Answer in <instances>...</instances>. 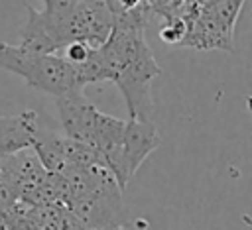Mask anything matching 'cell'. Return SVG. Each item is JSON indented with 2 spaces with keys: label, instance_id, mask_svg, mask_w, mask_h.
Returning <instances> with one entry per match:
<instances>
[{
  "label": "cell",
  "instance_id": "obj_1",
  "mask_svg": "<svg viewBox=\"0 0 252 230\" xmlns=\"http://www.w3.org/2000/svg\"><path fill=\"white\" fill-rule=\"evenodd\" d=\"M0 67L22 77L28 86L55 98L85 88L77 67L65 57L30 51L20 43H0Z\"/></svg>",
  "mask_w": 252,
  "mask_h": 230
},
{
  "label": "cell",
  "instance_id": "obj_2",
  "mask_svg": "<svg viewBox=\"0 0 252 230\" xmlns=\"http://www.w3.org/2000/svg\"><path fill=\"white\" fill-rule=\"evenodd\" d=\"M159 73H161V69H159L158 61L154 59L150 45L146 43V35L142 33L134 41V45L128 53V59L124 61V65L120 67L118 75L112 81L126 100L130 118L152 120V112H154L152 81Z\"/></svg>",
  "mask_w": 252,
  "mask_h": 230
},
{
  "label": "cell",
  "instance_id": "obj_3",
  "mask_svg": "<svg viewBox=\"0 0 252 230\" xmlns=\"http://www.w3.org/2000/svg\"><path fill=\"white\" fill-rule=\"evenodd\" d=\"M55 106H57V114H59L65 136L93 147L96 126L102 112L85 96L83 88L73 90L61 98H55Z\"/></svg>",
  "mask_w": 252,
  "mask_h": 230
},
{
  "label": "cell",
  "instance_id": "obj_4",
  "mask_svg": "<svg viewBox=\"0 0 252 230\" xmlns=\"http://www.w3.org/2000/svg\"><path fill=\"white\" fill-rule=\"evenodd\" d=\"M161 144L158 128L154 120H126V136H124V151H122V175H120V189L124 191L130 179L136 175L140 165L146 157Z\"/></svg>",
  "mask_w": 252,
  "mask_h": 230
},
{
  "label": "cell",
  "instance_id": "obj_5",
  "mask_svg": "<svg viewBox=\"0 0 252 230\" xmlns=\"http://www.w3.org/2000/svg\"><path fill=\"white\" fill-rule=\"evenodd\" d=\"M37 134V114L33 110H24L14 116H0V159L33 149Z\"/></svg>",
  "mask_w": 252,
  "mask_h": 230
},
{
  "label": "cell",
  "instance_id": "obj_6",
  "mask_svg": "<svg viewBox=\"0 0 252 230\" xmlns=\"http://www.w3.org/2000/svg\"><path fill=\"white\" fill-rule=\"evenodd\" d=\"M33 153L49 173H63L67 167V136L55 132H41L33 144Z\"/></svg>",
  "mask_w": 252,
  "mask_h": 230
},
{
  "label": "cell",
  "instance_id": "obj_7",
  "mask_svg": "<svg viewBox=\"0 0 252 230\" xmlns=\"http://www.w3.org/2000/svg\"><path fill=\"white\" fill-rule=\"evenodd\" d=\"M244 2L246 0H207L201 6L185 8V10H197L207 20H211L219 29H222L226 35L232 37L234 24H236V18H238Z\"/></svg>",
  "mask_w": 252,
  "mask_h": 230
},
{
  "label": "cell",
  "instance_id": "obj_8",
  "mask_svg": "<svg viewBox=\"0 0 252 230\" xmlns=\"http://www.w3.org/2000/svg\"><path fill=\"white\" fill-rule=\"evenodd\" d=\"M185 33H187V24H185V18L183 16L173 18V20H167L163 24V28L159 29L161 41H165V43H177V45L183 43Z\"/></svg>",
  "mask_w": 252,
  "mask_h": 230
},
{
  "label": "cell",
  "instance_id": "obj_9",
  "mask_svg": "<svg viewBox=\"0 0 252 230\" xmlns=\"http://www.w3.org/2000/svg\"><path fill=\"white\" fill-rule=\"evenodd\" d=\"M93 51H94V47L89 45L87 41H73V43H69L59 55L65 57L69 63H73V65L77 67V65H83V63L91 57Z\"/></svg>",
  "mask_w": 252,
  "mask_h": 230
},
{
  "label": "cell",
  "instance_id": "obj_10",
  "mask_svg": "<svg viewBox=\"0 0 252 230\" xmlns=\"http://www.w3.org/2000/svg\"><path fill=\"white\" fill-rule=\"evenodd\" d=\"M207 0H185V8H195V6H201Z\"/></svg>",
  "mask_w": 252,
  "mask_h": 230
},
{
  "label": "cell",
  "instance_id": "obj_11",
  "mask_svg": "<svg viewBox=\"0 0 252 230\" xmlns=\"http://www.w3.org/2000/svg\"><path fill=\"white\" fill-rule=\"evenodd\" d=\"M104 230H124L122 226H110V228H104Z\"/></svg>",
  "mask_w": 252,
  "mask_h": 230
}]
</instances>
